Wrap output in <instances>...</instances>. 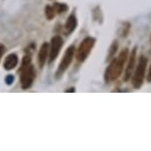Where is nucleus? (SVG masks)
<instances>
[{
	"mask_svg": "<svg viewBox=\"0 0 151 151\" xmlns=\"http://www.w3.org/2000/svg\"><path fill=\"white\" fill-rule=\"evenodd\" d=\"M150 42H151V37H150Z\"/></svg>",
	"mask_w": 151,
	"mask_h": 151,
	"instance_id": "nucleus-21",
	"label": "nucleus"
},
{
	"mask_svg": "<svg viewBox=\"0 0 151 151\" xmlns=\"http://www.w3.org/2000/svg\"><path fill=\"white\" fill-rule=\"evenodd\" d=\"M5 52H6V48H5V47L3 45H0V59H1L2 55H4Z\"/></svg>",
	"mask_w": 151,
	"mask_h": 151,
	"instance_id": "nucleus-18",
	"label": "nucleus"
},
{
	"mask_svg": "<svg viewBox=\"0 0 151 151\" xmlns=\"http://www.w3.org/2000/svg\"><path fill=\"white\" fill-rule=\"evenodd\" d=\"M62 45H63V40H62L61 37L58 35L53 36L52 40H50V52H48V55H50L48 63H52V61L55 60V58L59 55V52H60Z\"/></svg>",
	"mask_w": 151,
	"mask_h": 151,
	"instance_id": "nucleus-6",
	"label": "nucleus"
},
{
	"mask_svg": "<svg viewBox=\"0 0 151 151\" xmlns=\"http://www.w3.org/2000/svg\"><path fill=\"white\" fill-rule=\"evenodd\" d=\"M52 8H53V10H55V12L58 13V14H62V13H64L65 11L68 10L67 4H65V3H58V2H55V3L53 4Z\"/></svg>",
	"mask_w": 151,
	"mask_h": 151,
	"instance_id": "nucleus-14",
	"label": "nucleus"
},
{
	"mask_svg": "<svg viewBox=\"0 0 151 151\" xmlns=\"http://www.w3.org/2000/svg\"><path fill=\"white\" fill-rule=\"evenodd\" d=\"M92 14H93V18L95 21L98 22L99 24H102V23H103L104 15H103V12H102L100 6H96L95 8H94L93 11H92Z\"/></svg>",
	"mask_w": 151,
	"mask_h": 151,
	"instance_id": "nucleus-12",
	"label": "nucleus"
},
{
	"mask_svg": "<svg viewBox=\"0 0 151 151\" xmlns=\"http://www.w3.org/2000/svg\"><path fill=\"white\" fill-rule=\"evenodd\" d=\"M14 80H15V77H14L12 74H8L6 77H5V83L7 85H12L14 83Z\"/></svg>",
	"mask_w": 151,
	"mask_h": 151,
	"instance_id": "nucleus-17",
	"label": "nucleus"
},
{
	"mask_svg": "<svg viewBox=\"0 0 151 151\" xmlns=\"http://www.w3.org/2000/svg\"><path fill=\"white\" fill-rule=\"evenodd\" d=\"M65 92H75V88L72 87V88H70V89H68V90H65Z\"/></svg>",
	"mask_w": 151,
	"mask_h": 151,
	"instance_id": "nucleus-20",
	"label": "nucleus"
},
{
	"mask_svg": "<svg viewBox=\"0 0 151 151\" xmlns=\"http://www.w3.org/2000/svg\"><path fill=\"white\" fill-rule=\"evenodd\" d=\"M95 42L96 39L93 37H87L81 42L78 50H76V58L79 62H84L86 60L95 45Z\"/></svg>",
	"mask_w": 151,
	"mask_h": 151,
	"instance_id": "nucleus-3",
	"label": "nucleus"
},
{
	"mask_svg": "<svg viewBox=\"0 0 151 151\" xmlns=\"http://www.w3.org/2000/svg\"><path fill=\"white\" fill-rule=\"evenodd\" d=\"M75 52H76V48L74 45H70L66 50L63 58L61 59L60 64L58 65V70H56V73H55L56 79L60 78L61 76L63 75V73L67 70V68L69 67V65L71 64V62H72L74 58V55H75Z\"/></svg>",
	"mask_w": 151,
	"mask_h": 151,
	"instance_id": "nucleus-4",
	"label": "nucleus"
},
{
	"mask_svg": "<svg viewBox=\"0 0 151 151\" xmlns=\"http://www.w3.org/2000/svg\"><path fill=\"white\" fill-rule=\"evenodd\" d=\"M76 27H77V18H76L75 13H72L70 14L66 20V22H65L64 33L66 35H70V34H72L75 31Z\"/></svg>",
	"mask_w": 151,
	"mask_h": 151,
	"instance_id": "nucleus-8",
	"label": "nucleus"
},
{
	"mask_svg": "<svg viewBox=\"0 0 151 151\" xmlns=\"http://www.w3.org/2000/svg\"><path fill=\"white\" fill-rule=\"evenodd\" d=\"M148 63L147 58H145L144 55H140L138 58V63L136 65L135 70H133L134 72L132 73V86L134 89H139L142 84L144 82L145 78V72H146V67Z\"/></svg>",
	"mask_w": 151,
	"mask_h": 151,
	"instance_id": "nucleus-2",
	"label": "nucleus"
},
{
	"mask_svg": "<svg viewBox=\"0 0 151 151\" xmlns=\"http://www.w3.org/2000/svg\"><path fill=\"white\" fill-rule=\"evenodd\" d=\"M21 75H20V82H21L22 89L27 90L32 86L34 80L36 78V70L33 65H28L27 67L23 68L20 71Z\"/></svg>",
	"mask_w": 151,
	"mask_h": 151,
	"instance_id": "nucleus-5",
	"label": "nucleus"
},
{
	"mask_svg": "<svg viewBox=\"0 0 151 151\" xmlns=\"http://www.w3.org/2000/svg\"><path fill=\"white\" fill-rule=\"evenodd\" d=\"M146 80H147L148 83H151V64H150V67H149V71H148V74H147Z\"/></svg>",
	"mask_w": 151,
	"mask_h": 151,
	"instance_id": "nucleus-19",
	"label": "nucleus"
},
{
	"mask_svg": "<svg viewBox=\"0 0 151 151\" xmlns=\"http://www.w3.org/2000/svg\"><path fill=\"white\" fill-rule=\"evenodd\" d=\"M130 29H132V24H130L129 22H124L122 25V27H121V29H119V37L122 39L127 38V37L129 36Z\"/></svg>",
	"mask_w": 151,
	"mask_h": 151,
	"instance_id": "nucleus-11",
	"label": "nucleus"
},
{
	"mask_svg": "<svg viewBox=\"0 0 151 151\" xmlns=\"http://www.w3.org/2000/svg\"><path fill=\"white\" fill-rule=\"evenodd\" d=\"M18 62H19V59L17 55H15V53H10V55H8L6 58H5L3 67L5 70H8V71L12 70L18 65Z\"/></svg>",
	"mask_w": 151,
	"mask_h": 151,
	"instance_id": "nucleus-9",
	"label": "nucleus"
},
{
	"mask_svg": "<svg viewBox=\"0 0 151 151\" xmlns=\"http://www.w3.org/2000/svg\"><path fill=\"white\" fill-rule=\"evenodd\" d=\"M48 52H50V45H48L47 42H44V44L42 45L41 48H40V52H39V64L41 68L44 67L45 60H47V58Z\"/></svg>",
	"mask_w": 151,
	"mask_h": 151,
	"instance_id": "nucleus-10",
	"label": "nucleus"
},
{
	"mask_svg": "<svg viewBox=\"0 0 151 151\" xmlns=\"http://www.w3.org/2000/svg\"><path fill=\"white\" fill-rule=\"evenodd\" d=\"M137 47H135L132 48V52L129 55V61H127V65L125 67L124 71V81L127 82L130 80V77L132 76L133 70L135 68V63H136V55H137Z\"/></svg>",
	"mask_w": 151,
	"mask_h": 151,
	"instance_id": "nucleus-7",
	"label": "nucleus"
},
{
	"mask_svg": "<svg viewBox=\"0 0 151 151\" xmlns=\"http://www.w3.org/2000/svg\"><path fill=\"white\" fill-rule=\"evenodd\" d=\"M129 50L127 47H125L119 52L118 58H114L111 60L109 66L107 67L106 71H105V75H104V79L106 83H110L111 81L116 80L122 75L124 64L127 62V58H129Z\"/></svg>",
	"mask_w": 151,
	"mask_h": 151,
	"instance_id": "nucleus-1",
	"label": "nucleus"
},
{
	"mask_svg": "<svg viewBox=\"0 0 151 151\" xmlns=\"http://www.w3.org/2000/svg\"><path fill=\"white\" fill-rule=\"evenodd\" d=\"M31 60H32V58H31V55H25L24 58H23V59H22V66H21V68H20L19 72L23 69V68H25V67H27L28 65H30L31 64Z\"/></svg>",
	"mask_w": 151,
	"mask_h": 151,
	"instance_id": "nucleus-16",
	"label": "nucleus"
},
{
	"mask_svg": "<svg viewBox=\"0 0 151 151\" xmlns=\"http://www.w3.org/2000/svg\"><path fill=\"white\" fill-rule=\"evenodd\" d=\"M118 47H119V44H118V41H114L113 44L111 45L110 47V50H109V53H108V58H107V61H110L115 58V55L118 50Z\"/></svg>",
	"mask_w": 151,
	"mask_h": 151,
	"instance_id": "nucleus-13",
	"label": "nucleus"
},
{
	"mask_svg": "<svg viewBox=\"0 0 151 151\" xmlns=\"http://www.w3.org/2000/svg\"><path fill=\"white\" fill-rule=\"evenodd\" d=\"M45 17H47V20H52L53 18H55V10H53V8L52 6H50V5L45 6Z\"/></svg>",
	"mask_w": 151,
	"mask_h": 151,
	"instance_id": "nucleus-15",
	"label": "nucleus"
}]
</instances>
